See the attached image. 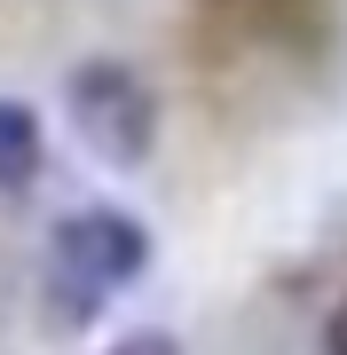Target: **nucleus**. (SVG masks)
<instances>
[{
	"instance_id": "nucleus-3",
	"label": "nucleus",
	"mask_w": 347,
	"mask_h": 355,
	"mask_svg": "<svg viewBox=\"0 0 347 355\" xmlns=\"http://www.w3.org/2000/svg\"><path fill=\"white\" fill-rule=\"evenodd\" d=\"M32 174H39V127H32V111L0 103V190H24Z\"/></svg>"
},
{
	"instance_id": "nucleus-4",
	"label": "nucleus",
	"mask_w": 347,
	"mask_h": 355,
	"mask_svg": "<svg viewBox=\"0 0 347 355\" xmlns=\"http://www.w3.org/2000/svg\"><path fill=\"white\" fill-rule=\"evenodd\" d=\"M103 355H181V340H174V331H158V324H142V331H127V340H111Z\"/></svg>"
},
{
	"instance_id": "nucleus-1",
	"label": "nucleus",
	"mask_w": 347,
	"mask_h": 355,
	"mask_svg": "<svg viewBox=\"0 0 347 355\" xmlns=\"http://www.w3.org/2000/svg\"><path fill=\"white\" fill-rule=\"evenodd\" d=\"M150 229H142L127 205H79V214L55 221L48 237V308L55 324H95L103 308L127 292L142 268H150Z\"/></svg>"
},
{
	"instance_id": "nucleus-5",
	"label": "nucleus",
	"mask_w": 347,
	"mask_h": 355,
	"mask_svg": "<svg viewBox=\"0 0 347 355\" xmlns=\"http://www.w3.org/2000/svg\"><path fill=\"white\" fill-rule=\"evenodd\" d=\"M323 355H347V300L332 308V324H323Z\"/></svg>"
},
{
	"instance_id": "nucleus-2",
	"label": "nucleus",
	"mask_w": 347,
	"mask_h": 355,
	"mask_svg": "<svg viewBox=\"0 0 347 355\" xmlns=\"http://www.w3.org/2000/svg\"><path fill=\"white\" fill-rule=\"evenodd\" d=\"M64 111H71V135L87 142L111 174L150 166V150H158V95H150V79L134 64H118V55L79 64L64 79Z\"/></svg>"
}]
</instances>
